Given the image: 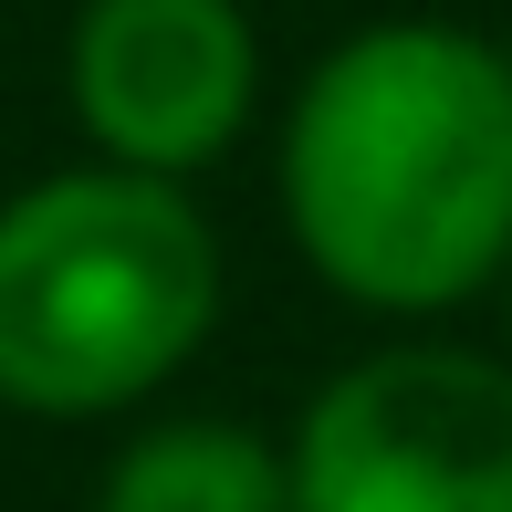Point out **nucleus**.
Wrapping results in <instances>:
<instances>
[{"instance_id": "f03ea898", "label": "nucleus", "mask_w": 512, "mask_h": 512, "mask_svg": "<svg viewBox=\"0 0 512 512\" xmlns=\"http://www.w3.org/2000/svg\"><path fill=\"white\" fill-rule=\"evenodd\" d=\"M220 314L209 220L147 168H84L0 209V398L95 418L147 398Z\"/></svg>"}, {"instance_id": "39448f33", "label": "nucleus", "mask_w": 512, "mask_h": 512, "mask_svg": "<svg viewBox=\"0 0 512 512\" xmlns=\"http://www.w3.org/2000/svg\"><path fill=\"white\" fill-rule=\"evenodd\" d=\"M105 512H304V502H293V460H272L251 429L178 418L105 471Z\"/></svg>"}, {"instance_id": "7ed1b4c3", "label": "nucleus", "mask_w": 512, "mask_h": 512, "mask_svg": "<svg viewBox=\"0 0 512 512\" xmlns=\"http://www.w3.org/2000/svg\"><path fill=\"white\" fill-rule=\"evenodd\" d=\"M304 512H512V366L471 345H387L293 429Z\"/></svg>"}, {"instance_id": "20e7f679", "label": "nucleus", "mask_w": 512, "mask_h": 512, "mask_svg": "<svg viewBox=\"0 0 512 512\" xmlns=\"http://www.w3.org/2000/svg\"><path fill=\"white\" fill-rule=\"evenodd\" d=\"M262 42L241 0H95L74 32V105L115 168L178 178L251 115Z\"/></svg>"}, {"instance_id": "423d86ee", "label": "nucleus", "mask_w": 512, "mask_h": 512, "mask_svg": "<svg viewBox=\"0 0 512 512\" xmlns=\"http://www.w3.org/2000/svg\"><path fill=\"white\" fill-rule=\"evenodd\" d=\"M502 283H512V272H502Z\"/></svg>"}, {"instance_id": "f257e3e1", "label": "nucleus", "mask_w": 512, "mask_h": 512, "mask_svg": "<svg viewBox=\"0 0 512 512\" xmlns=\"http://www.w3.org/2000/svg\"><path fill=\"white\" fill-rule=\"evenodd\" d=\"M283 209L335 293L439 314L512 272V63L450 21H377L314 63Z\"/></svg>"}]
</instances>
